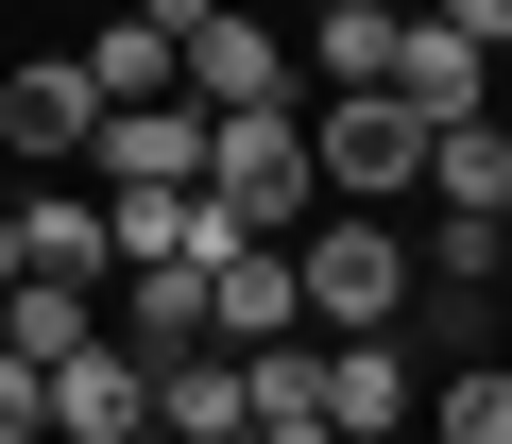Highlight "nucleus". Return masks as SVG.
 I'll return each instance as SVG.
<instances>
[{"mask_svg": "<svg viewBox=\"0 0 512 444\" xmlns=\"http://www.w3.org/2000/svg\"><path fill=\"white\" fill-rule=\"evenodd\" d=\"M18 205V274H52V291H120V222H103V188H0Z\"/></svg>", "mask_w": 512, "mask_h": 444, "instance_id": "6", "label": "nucleus"}, {"mask_svg": "<svg viewBox=\"0 0 512 444\" xmlns=\"http://www.w3.org/2000/svg\"><path fill=\"white\" fill-rule=\"evenodd\" d=\"M120 342H137V359H188V342H205V274H188V257H137V274H120Z\"/></svg>", "mask_w": 512, "mask_h": 444, "instance_id": "15", "label": "nucleus"}, {"mask_svg": "<svg viewBox=\"0 0 512 444\" xmlns=\"http://www.w3.org/2000/svg\"><path fill=\"white\" fill-rule=\"evenodd\" d=\"M0 444H52V359L0 342Z\"/></svg>", "mask_w": 512, "mask_h": 444, "instance_id": "19", "label": "nucleus"}, {"mask_svg": "<svg viewBox=\"0 0 512 444\" xmlns=\"http://www.w3.org/2000/svg\"><path fill=\"white\" fill-rule=\"evenodd\" d=\"M154 427H171V444H239V427H256V393H239V359H222V342H188V359H154Z\"/></svg>", "mask_w": 512, "mask_h": 444, "instance_id": "12", "label": "nucleus"}, {"mask_svg": "<svg viewBox=\"0 0 512 444\" xmlns=\"http://www.w3.org/2000/svg\"><path fill=\"white\" fill-rule=\"evenodd\" d=\"M410 257H427V291H495V274H512L495 222H444V205H427V240H410Z\"/></svg>", "mask_w": 512, "mask_h": 444, "instance_id": "18", "label": "nucleus"}, {"mask_svg": "<svg viewBox=\"0 0 512 444\" xmlns=\"http://www.w3.org/2000/svg\"><path fill=\"white\" fill-rule=\"evenodd\" d=\"M0 291H18V205H0Z\"/></svg>", "mask_w": 512, "mask_h": 444, "instance_id": "22", "label": "nucleus"}, {"mask_svg": "<svg viewBox=\"0 0 512 444\" xmlns=\"http://www.w3.org/2000/svg\"><path fill=\"white\" fill-rule=\"evenodd\" d=\"M291 69H308V86H393V18H376V0H308Z\"/></svg>", "mask_w": 512, "mask_h": 444, "instance_id": "14", "label": "nucleus"}, {"mask_svg": "<svg viewBox=\"0 0 512 444\" xmlns=\"http://www.w3.org/2000/svg\"><path fill=\"white\" fill-rule=\"evenodd\" d=\"M86 171H103V205H137V188H205V103H103Z\"/></svg>", "mask_w": 512, "mask_h": 444, "instance_id": "5", "label": "nucleus"}, {"mask_svg": "<svg viewBox=\"0 0 512 444\" xmlns=\"http://www.w3.org/2000/svg\"><path fill=\"white\" fill-rule=\"evenodd\" d=\"M393 103H410L427 137H444V120H495V52H478V35H444L427 0H410V18H393Z\"/></svg>", "mask_w": 512, "mask_h": 444, "instance_id": "7", "label": "nucleus"}, {"mask_svg": "<svg viewBox=\"0 0 512 444\" xmlns=\"http://www.w3.org/2000/svg\"><path fill=\"white\" fill-rule=\"evenodd\" d=\"M427 18H444V35H478V52L512 69V0H427Z\"/></svg>", "mask_w": 512, "mask_h": 444, "instance_id": "20", "label": "nucleus"}, {"mask_svg": "<svg viewBox=\"0 0 512 444\" xmlns=\"http://www.w3.org/2000/svg\"><path fill=\"white\" fill-rule=\"evenodd\" d=\"M495 137H512V69H495Z\"/></svg>", "mask_w": 512, "mask_h": 444, "instance_id": "23", "label": "nucleus"}, {"mask_svg": "<svg viewBox=\"0 0 512 444\" xmlns=\"http://www.w3.org/2000/svg\"><path fill=\"white\" fill-rule=\"evenodd\" d=\"M137 427H154V359H137V342L52 359V444H137Z\"/></svg>", "mask_w": 512, "mask_h": 444, "instance_id": "9", "label": "nucleus"}, {"mask_svg": "<svg viewBox=\"0 0 512 444\" xmlns=\"http://www.w3.org/2000/svg\"><path fill=\"white\" fill-rule=\"evenodd\" d=\"M410 205H376V222H308L291 240V291H308V342H376V325H410V240H393Z\"/></svg>", "mask_w": 512, "mask_h": 444, "instance_id": "1", "label": "nucleus"}, {"mask_svg": "<svg viewBox=\"0 0 512 444\" xmlns=\"http://www.w3.org/2000/svg\"><path fill=\"white\" fill-rule=\"evenodd\" d=\"M274 86H291V35L256 18V0H222V18L188 35V103H205V120H239V103H274Z\"/></svg>", "mask_w": 512, "mask_h": 444, "instance_id": "10", "label": "nucleus"}, {"mask_svg": "<svg viewBox=\"0 0 512 444\" xmlns=\"http://www.w3.org/2000/svg\"><path fill=\"white\" fill-rule=\"evenodd\" d=\"M86 137H103L86 52H18V69H0V154H18V171H86Z\"/></svg>", "mask_w": 512, "mask_h": 444, "instance_id": "4", "label": "nucleus"}, {"mask_svg": "<svg viewBox=\"0 0 512 444\" xmlns=\"http://www.w3.org/2000/svg\"><path fill=\"white\" fill-rule=\"evenodd\" d=\"M308 171H325V205H410V188H427V120H410L393 86H325Z\"/></svg>", "mask_w": 512, "mask_h": 444, "instance_id": "3", "label": "nucleus"}, {"mask_svg": "<svg viewBox=\"0 0 512 444\" xmlns=\"http://www.w3.org/2000/svg\"><path fill=\"white\" fill-rule=\"evenodd\" d=\"M325 427H342V444H376V427H427V410H410V325H376V342H325Z\"/></svg>", "mask_w": 512, "mask_h": 444, "instance_id": "11", "label": "nucleus"}, {"mask_svg": "<svg viewBox=\"0 0 512 444\" xmlns=\"http://www.w3.org/2000/svg\"><path fill=\"white\" fill-rule=\"evenodd\" d=\"M495 240H512V205H495Z\"/></svg>", "mask_w": 512, "mask_h": 444, "instance_id": "26", "label": "nucleus"}, {"mask_svg": "<svg viewBox=\"0 0 512 444\" xmlns=\"http://www.w3.org/2000/svg\"><path fill=\"white\" fill-rule=\"evenodd\" d=\"M376 444H427V427H376Z\"/></svg>", "mask_w": 512, "mask_h": 444, "instance_id": "24", "label": "nucleus"}, {"mask_svg": "<svg viewBox=\"0 0 512 444\" xmlns=\"http://www.w3.org/2000/svg\"><path fill=\"white\" fill-rule=\"evenodd\" d=\"M205 205L239 222V240L308 222V205H325V171H308V120H291V103H239V120H205Z\"/></svg>", "mask_w": 512, "mask_h": 444, "instance_id": "2", "label": "nucleus"}, {"mask_svg": "<svg viewBox=\"0 0 512 444\" xmlns=\"http://www.w3.org/2000/svg\"><path fill=\"white\" fill-rule=\"evenodd\" d=\"M137 18H154V35H205V18H222V0H137Z\"/></svg>", "mask_w": 512, "mask_h": 444, "instance_id": "21", "label": "nucleus"}, {"mask_svg": "<svg viewBox=\"0 0 512 444\" xmlns=\"http://www.w3.org/2000/svg\"><path fill=\"white\" fill-rule=\"evenodd\" d=\"M376 18H410V0H376Z\"/></svg>", "mask_w": 512, "mask_h": 444, "instance_id": "25", "label": "nucleus"}, {"mask_svg": "<svg viewBox=\"0 0 512 444\" xmlns=\"http://www.w3.org/2000/svg\"><path fill=\"white\" fill-rule=\"evenodd\" d=\"M0 342H18V359H86V342H103V291H52V274H18V291H0Z\"/></svg>", "mask_w": 512, "mask_h": 444, "instance_id": "16", "label": "nucleus"}, {"mask_svg": "<svg viewBox=\"0 0 512 444\" xmlns=\"http://www.w3.org/2000/svg\"><path fill=\"white\" fill-rule=\"evenodd\" d=\"M86 86H103V103H188V35H154L137 0H120V18L86 35Z\"/></svg>", "mask_w": 512, "mask_h": 444, "instance_id": "13", "label": "nucleus"}, {"mask_svg": "<svg viewBox=\"0 0 512 444\" xmlns=\"http://www.w3.org/2000/svg\"><path fill=\"white\" fill-rule=\"evenodd\" d=\"M427 444H512V359H444V393H427Z\"/></svg>", "mask_w": 512, "mask_h": 444, "instance_id": "17", "label": "nucleus"}, {"mask_svg": "<svg viewBox=\"0 0 512 444\" xmlns=\"http://www.w3.org/2000/svg\"><path fill=\"white\" fill-rule=\"evenodd\" d=\"M291 325H308V291H291V240H239V257H205V342H222V359L291 342Z\"/></svg>", "mask_w": 512, "mask_h": 444, "instance_id": "8", "label": "nucleus"}]
</instances>
